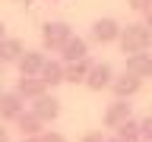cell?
<instances>
[{
  "instance_id": "1",
  "label": "cell",
  "mask_w": 152,
  "mask_h": 142,
  "mask_svg": "<svg viewBox=\"0 0 152 142\" xmlns=\"http://www.w3.org/2000/svg\"><path fill=\"white\" fill-rule=\"evenodd\" d=\"M117 44H121L124 57H127V54H140V51H149V44H152V28L146 25V22H130L127 28H121Z\"/></svg>"
},
{
  "instance_id": "2",
  "label": "cell",
  "mask_w": 152,
  "mask_h": 142,
  "mask_svg": "<svg viewBox=\"0 0 152 142\" xmlns=\"http://www.w3.org/2000/svg\"><path fill=\"white\" fill-rule=\"evenodd\" d=\"M70 35H73V28L66 25V22H60V19H54V22H45V25H41V51H51V54H57Z\"/></svg>"
},
{
  "instance_id": "3",
  "label": "cell",
  "mask_w": 152,
  "mask_h": 142,
  "mask_svg": "<svg viewBox=\"0 0 152 142\" xmlns=\"http://www.w3.org/2000/svg\"><path fill=\"white\" fill-rule=\"evenodd\" d=\"M117 35H121V25H117V19H111V16L95 19L92 28H89V41H92V44H114Z\"/></svg>"
},
{
  "instance_id": "4",
  "label": "cell",
  "mask_w": 152,
  "mask_h": 142,
  "mask_svg": "<svg viewBox=\"0 0 152 142\" xmlns=\"http://www.w3.org/2000/svg\"><path fill=\"white\" fill-rule=\"evenodd\" d=\"M111 79H114V66L111 63H92L83 85L89 88V92H104V88L111 85Z\"/></svg>"
},
{
  "instance_id": "5",
  "label": "cell",
  "mask_w": 152,
  "mask_h": 142,
  "mask_svg": "<svg viewBox=\"0 0 152 142\" xmlns=\"http://www.w3.org/2000/svg\"><path fill=\"white\" fill-rule=\"evenodd\" d=\"M32 111L45 123H54L57 117H60V98H57L54 92H41L38 98H32Z\"/></svg>"
},
{
  "instance_id": "6",
  "label": "cell",
  "mask_w": 152,
  "mask_h": 142,
  "mask_svg": "<svg viewBox=\"0 0 152 142\" xmlns=\"http://www.w3.org/2000/svg\"><path fill=\"white\" fill-rule=\"evenodd\" d=\"M142 82H146L142 76H133V73H127V70H124L121 76H114V79H111V85H108V88L114 92V98H133V95L142 88Z\"/></svg>"
},
{
  "instance_id": "7",
  "label": "cell",
  "mask_w": 152,
  "mask_h": 142,
  "mask_svg": "<svg viewBox=\"0 0 152 142\" xmlns=\"http://www.w3.org/2000/svg\"><path fill=\"white\" fill-rule=\"evenodd\" d=\"M130 117V98H114L108 107H104V117H102V123H104V130H114L117 123H124Z\"/></svg>"
},
{
  "instance_id": "8",
  "label": "cell",
  "mask_w": 152,
  "mask_h": 142,
  "mask_svg": "<svg viewBox=\"0 0 152 142\" xmlns=\"http://www.w3.org/2000/svg\"><path fill=\"white\" fill-rule=\"evenodd\" d=\"M13 126H16V130L22 133V136H38V133L45 130L48 123L41 120V117H38L35 111H26V107H22V111L16 114V120H13Z\"/></svg>"
},
{
  "instance_id": "9",
  "label": "cell",
  "mask_w": 152,
  "mask_h": 142,
  "mask_svg": "<svg viewBox=\"0 0 152 142\" xmlns=\"http://www.w3.org/2000/svg\"><path fill=\"white\" fill-rule=\"evenodd\" d=\"M95 60L89 54L86 57H79V60H70V63H64V82H70V85H83L86 82V73H89V66H92Z\"/></svg>"
},
{
  "instance_id": "10",
  "label": "cell",
  "mask_w": 152,
  "mask_h": 142,
  "mask_svg": "<svg viewBox=\"0 0 152 142\" xmlns=\"http://www.w3.org/2000/svg\"><path fill=\"white\" fill-rule=\"evenodd\" d=\"M38 79L48 85V88H57V85H64V60L57 57V60H48L41 63V70H38Z\"/></svg>"
},
{
  "instance_id": "11",
  "label": "cell",
  "mask_w": 152,
  "mask_h": 142,
  "mask_svg": "<svg viewBox=\"0 0 152 142\" xmlns=\"http://www.w3.org/2000/svg\"><path fill=\"white\" fill-rule=\"evenodd\" d=\"M57 54H60V60H64V63H70V60H79V57H86V54H89V38L70 35Z\"/></svg>"
},
{
  "instance_id": "12",
  "label": "cell",
  "mask_w": 152,
  "mask_h": 142,
  "mask_svg": "<svg viewBox=\"0 0 152 142\" xmlns=\"http://www.w3.org/2000/svg\"><path fill=\"white\" fill-rule=\"evenodd\" d=\"M22 107H26L22 95H16V92H3V95H0V120H3V123H13Z\"/></svg>"
},
{
  "instance_id": "13",
  "label": "cell",
  "mask_w": 152,
  "mask_h": 142,
  "mask_svg": "<svg viewBox=\"0 0 152 142\" xmlns=\"http://www.w3.org/2000/svg\"><path fill=\"white\" fill-rule=\"evenodd\" d=\"M16 95H22V101H32V98H38L41 92H48V85L38 79V76H19L16 79V88H13Z\"/></svg>"
},
{
  "instance_id": "14",
  "label": "cell",
  "mask_w": 152,
  "mask_h": 142,
  "mask_svg": "<svg viewBox=\"0 0 152 142\" xmlns=\"http://www.w3.org/2000/svg\"><path fill=\"white\" fill-rule=\"evenodd\" d=\"M41 63H45V51H22V54H19V60H16L19 76H38Z\"/></svg>"
},
{
  "instance_id": "15",
  "label": "cell",
  "mask_w": 152,
  "mask_h": 142,
  "mask_svg": "<svg viewBox=\"0 0 152 142\" xmlns=\"http://www.w3.org/2000/svg\"><path fill=\"white\" fill-rule=\"evenodd\" d=\"M22 51H26V44H22L19 38H7V35L0 38V63H3V66H7V63H16Z\"/></svg>"
},
{
  "instance_id": "16",
  "label": "cell",
  "mask_w": 152,
  "mask_h": 142,
  "mask_svg": "<svg viewBox=\"0 0 152 142\" xmlns=\"http://www.w3.org/2000/svg\"><path fill=\"white\" fill-rule=\"evenodd\" d=\"M114 136H117V139H124V142H136V139H140V120L130 114L124 123H117V126H114Z\"/></svg>"
},
{
  "instance_id": "17",
  "label": "cell",
  "mask_w": 152,
  "mask_h": 142,
  "mask_svg": "<svg viewBox=\"0 0 152 142\" xmlns=\"http://www.w3.org/2000/svg\"><path fill=\"white\" fill-rule=\"evenodd\" d=\"M127 73H133V76H149V54L146 51H140V54H127V66H124Z\"/></svg>"
},
{
  "instance_id": "18",
  "label": "cell",
  "mask_w": 152,
  "mask_h": 142,
  "mask_svg": "<svg viewBox=\"0 0 152 142\" xmlns=\"http://www.w3.org/2000/svg\"><path fill=\"white\" fill-rule=\"evenodd\" d=\"M22 142H66L60 133H48V130H41L38 136H22Z\"/></svg>"
},
{
  "instance_id": "19",
  "label": "cell",
  "mask_w": 152,
  "mask_h": 142,
  "mask_svg": "<svg viewBox=\"0 0 152 142\" xmlns=\"http://www.w3.org/2000/svg\"><path fill=\"white\" fill-rule=\"evenodd\" d=\"M140 139H149L152 142V114L140 120Z\"/></svg>"
},
{
  "instance_id": "20",
  "label": "cell",
  "mask_w": 152,
  "mask_h": 142,
  "mask_svg": "<svg viewBox=\"0 0 152 142\" xmlns=\"http://www.w3.org/2000/svg\"><path fill=\"white\" fill-rule=\"evenodd\" d=\"M127 7H130L133 13H146V9L152 7V0H127Z\"/></svg>"
},
{
  "instance_id": "21",
  "label": "cell",
  "mask_w": 152,
  "mask_h": 142,
  "mask_svg": "<svg viewBox=\"0 0 152 142\" xmlns=\"http://www.w3.org/2000/svg\"><path fill=\"white\" fill-rule=\"evenodd\" d=\"M104 139H108V136H104L102 130H92V133H86V136H83L79 142H104Z\"/></svg>"
},
{
  "instance_id": "22",
  "label": "cell",
  "mask_w": 152,
  "mask_h": 142,
  "mask_svg": "<svg viewBox=\"0 0 152 142\" xmlns=\"http://www.w3.org/2000/svg\"><path fill=\"white\" fill-rule=\"evenodd\" d=\"M0 142H10V130L3 126V120H0Z\"/></svg>"
},
{
  "instance_id": "23",
  "label": "cell",
  "mask_w": 152,
  "mask_h": 142,
  "mask_svg": "<svg viewBox=\"0 0 152 142\" xmlns=\"http://www.w3.org/2000/svg\"><path fill=\"white\" fill-rule=\"evenodd\" d=\"M142 16H146V19H142V22H146V25H149V28H152V7H149V9H146V13H142Z\"/></svg>"
},
{
  "instance_id": "24",
  "label": "cell",
  "mask_w": 152,
  "mask_h": 142,
  "mask_svg": "<svg viewBox=\"0 0 152 142\" xmlns=\"http://www.w3.org/2000/svg\"><path fill=\"white\" fill-rule=\"evenodd\" d=\"M3 35H7V25H3V22H0V38H3Z\"/></svg>"
},
{
  "instance_id": "25",
  "label": "cell",
  "mask_w": 152,
  "mask_h": 142,
  "mask_svg": "<svg viewBox=\"0 0 152 142\" xmlns=\"http://www.w3.org/2000/svg\"><path fill=\"white\" fill-rule=\"evenodd\" d=\"M104 142H124V139H117V136H111V139H104Z\"/></svg>"
},
{
  "instance_id": "26",
  "label": "cell",
  "mask_w": 152,
  "mask_h": 142,
  "mask_svg": "<svg viewBox=\"0 0 152 142\" xmlns=\"http://www.w3.org/2000/svg\"><path fill=\"white\" fill-rule=\"evenodd\" d=\"M149 76H152V57H149Z\"/></svg>"
},
{
  "instance_id": "27",
  "label": "cell",
  "mask_w": 152,
  "mask_h": 142,
  "mask_svg": "<svg viewBox=\"0 0 152 142\" xmlns=\"http://www.w3.org/2000/svg\"><path fill=\"white\" fill-rule=\"evenodd\" d=\"M13 3H28V0H13Z\"/></svg>"
},
{
  "instance_id": "28",
  "label": "cell",
  "mask_w": 152,
  "mask_h": 142,
  "mask_svg": "<svg viewBox=\"0 0 152 142\" xmlns=\"http://www.w3.org/2000/svg\"><path fill=\"white\" fill-rule=\"evenodd\" d=\"M0 79H3V63H0Z\"/></svg>"
},
{
  "instance_id": "29",
  "label": "cell",
  "mask_w": 152,
  "mask_h": 142,
  "mask_svg": "<svg viewBox=\"0 0 152 142\" xmlns=\"http://www.w3.org/2000/svg\"><path fill=\"white\" fill-rule=\"evenodd\" d=\"M136 142H149V139H136Z\"/></svg>"
},
{
  "instance_id": "30",
  "label": "cell",
  "mask_w": 152,
  "mask_h": 142,
  "mask_svg": "<svg viewBox=\"0 0 152 142\" xmlns=\"http://www.w3.org/2000/svg\"><path fill=\"white\" fill-rule=\"evenodd\" d=\"M149 51H152V44H149Z\"/></svg>"
},
{
  "instance_id": "31",
  "label": "cell",
  "mask_w": 152,
  "mask_h": 142,
  "mask_svg": "<svg viewBox=\"0 0 152 142\" xmlns=\"http://www.w3.org/2000/svg\"><path fill=\"white\" fill-rule=\"evenodd\" d=\"M0 95H3V92H0Z\"/></svg>"
}]
</instances>
